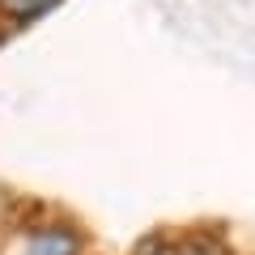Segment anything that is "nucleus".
Returning a JSON list of instances; mask_svg holds the SVG:
<instances>
[{
    "label": "nucleus",
    "mask_w": 255,
    "mask_h": 255,
    "mask_svg": "<svg viewBox=\"0 0 255 255\" xmlns=\"http://www.w3.org/2000/svg\"><path fill=\"white\" fill-rule=\"evenodd\" d=\"M77 251H81V243H77L73 230H64V226L34 230L26 238V247H21V255H77Z\"/></svg>",
    "instance_id": "f257e3e1"
},
{
    "label": "nucleus",
    "mask_w": 255,
    "mask_h": 255,
    "mask_svg": "<svg viewBox=\"0 0 255 255\" xmlns=\"http://www.w3.org/2000/svg\"><path fill=\"white\" fill-rule=\"evenodd\" d=\"M55 0H0V13L4 17H13V21H30V17H38V13H47Z\"/></svg>",
    "instance_id": "f03ea898"
},
{
    "label": "nucleus",
    "mask_w": 255,
    "mask_h": 255,
    "mask_svg": "<svg viewBox=\"0 0 255 255\" xmlns=\"http://www.w3.org/2000/svg\"><path fill=\"white\" fill-rule=\"evenodd\" d=\"M136 255H183V243H170V238H145V243L136 247Z\"/></svg>",
    "instance_id": "7ed1b4c3"
},
{
    "label": "nucleus",
    "mask_w": 255,
    "mask_h": 255,
    "mask_svg": "<svg viewBox=\"0 0 255 255\" xmlns=\"http://www.w3.org/2000/svg\"><path fill=\"white\" fill-rule=\"evenodd\" d=\"M183 255H226V251H221L213 238H187V243H183Z\"/></svg>",
    "instance_id": "20e7f679"
}]
</instances>
